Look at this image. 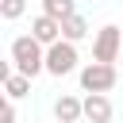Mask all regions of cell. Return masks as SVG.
<instances>
[{"instance_id": "cell-4", "label": "cell", "mask_w": 123, "mask_h": 123, "mask_svg": "<svg viewBox=\"0 0 123 123\" xmlns=\"http://www.w3.org/2000/svg\"><path fill=\"white\" fill-rule=\"evenodd\" d=\"M123 50V27L119 23H104L92 35V62H115Z\"/></svg>"}, {"instance_id": "cell-10", "label": "cell", "mask_w": 123, "mask_h": 123, "mask_svg": "<svg viewBox=\"0 0 123 123\" xmlns=\"http://www.w3.org/2000/svg\"><path fill=\"white\" fill-rule=\"evenodd\" d=\"M77 4L81 0H42V12L54 19H69V15H77Z\"/></svg>"}, {"instance_id": "cell-6", "label": "cell", "mask_w": 123, "mask_h": 123, "mask_svg": "<svg viewBox=\"0 0 123 123\" xmlns=\"http://www.w3.org/2000/svg\"><path fill=\"white\" fill-rule=\"evenodd\" d=\"M31 35H35L42 46H50V42H58V38H62V19H54V15H46V12H38V15L31 19Z\"/></svg>"}, {"instance_id": "cell-7", "label": "cell", "mask_w": 123, "mask_h": 123, "mask_svg": "<svg viewBox=\"0 0 123 123\" xmlns=\"http://www.w3.org/2000/svg\"><path fill=\"white\" fill-rule=\"evenodd\" d=\"M54 119H62V123H77V119H85V100L73 96V92H62V96L54 100Z\"/></svg>"}, {"instance_id": "cell-14", "label": "cell", "mask_w": 123, "mask_h": 123, "mask_svg": "<svg viewBox=\"0 0 123 123\" xmlns=\"http://www.w3.org/2000/svg\"><path fill=\"white\" fill-rule=\"evenodd\" d=\"M54 123H62V119H54Z\"/></svg>"}, {"instance_id": "cell-13", "label": "cell", "mask_w": 123, "mask_h": 123, "mask_svg": "<svg viewBox=\"0 0 123 123\" xmlns=\"http://www.w3.org/2000/svg\"><path fill=\"white\" fill-rule=\"evenodd\" d=\"M81 4H92V0H81Z\"/></svg>"}, {"instance_id": "cell-2", "label": "cell", "mask_w": 123, "mask_h": 123, "mask_svg": "<svg viewBox=\"0 0 123 123\" xmlns=\"http://www.w3.org/2000/svg\"><path fill=\"white\" fill-rule=\"evenodd\" d=\"M81 77V92H111L119 73H115V62H88L77 69Z\"/></svg>"}, {"instance_id": "cell-11", "label": "cell", "mask_w": 123, "mask_h": 123, "mask_svg": "<svg viewBox=\"0 0 123 123\" xmlns=\"http://www.w3.org/2000/svg\"><path fill=\"white\" fill-rule=\"evenodd\" d=\"M0 15H4L8 23L23 19V15H27V0H0Z\"/></svg>"}, {"instance_id": "cell-1", "label": "cell", "mask_w": 123, "mask_h": 123, "mask_svg": "<svg viewBox=\"0 0 123 123\" xmlns=\"http://www.w3.org/2000/svg\"><path fill=\"white\" fill-rule=\"evenodd\" d=\"M12 65L19 69V73H27V77H38V73H46V46L35 38V35H19V38H12Z\"/></svg>"}, {"instance_id": "cell-5", "label": "cell", "mask_w": 123, "mask_h": 123, "mask_svg": "<svg viewBox=\"0 0 123 123\" xmlns=\"http://www.w3.org/2000/svg\"><path fill=\"white\" fill-rule=\"evenodd\" d=\"M115 108L108 100V92H85V119L88 123H111Z\"/></svg>"}, {"instance_id": "cell-3", "label": "cell", "mask_w": 123, "mask_h": 123, "mask_svg": "<svg viewBox=\"0 0 123 123\" xmlns=\"http://www.w3.org/2000/svg\"><path fill=\"white\" fill-rule=\"evenodd\" d=\"M77 62H81L77 42L58 38V42H50V46H46V73H50V77H69V73L77 69Z\"/></svg>"}, {"instance_id": "cell-12", "label": "cell", "mask_w": 123, "mask_h": 123, "mask_svg": "<svg viewBox=\"0 0 123 123\" xmlns=\"http://www.w3.org/2000/svg\"><path fill=\"white\" fill-rule=\"evenodd\" d=\"M0 123H15V100H12V96H8L4 108H0Z\"/></svg>"}, {"instance_id": "cell-15", "label": "cell", "mask_w": 123, "mask_h": 123, "mask_svg": "<svg viewBox=\"0 0 123 123\" xmlns=\"http://www.w3.org/2000/svg\"><path fill=\"white\" fill-rule=\"evenodd\" d=\"M38 4H42V0H38Z\"/></svg>"}, {"instance_id": "cell-9", "label": "cell", "mask_w": 123, "mask_h": 123, "mask_svg": "<svg viewBox=\"0 0 123 123\" xmlns=\"http://www.w3.org/2000/svg\"><path fill=\"white\" fill-rule=\"evenodd\" d=\"M92 31H88V19L85 15H69V19H62V38H69V42H85Z\"/></svg>"}, {"instance_id": "cell-8", "label": "cell", "mask_w": 123, "mask_h": 123, "mask_svg": "<svg viewBox=\"0 0 123 123\" xmlns=\"http://www.w3.org/2000/svg\"><path fill=\"white\" fill-rule=\"evenodd\" d=\"M31 81H35V77H27V73L12 69V73L4 77V96H12V100H23V96H31Z\"/></svg>"}]
</instances>
